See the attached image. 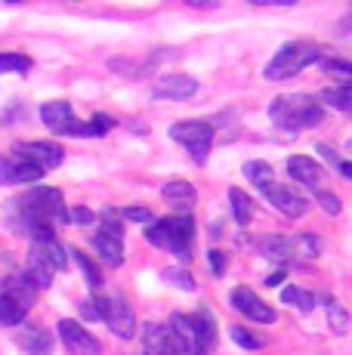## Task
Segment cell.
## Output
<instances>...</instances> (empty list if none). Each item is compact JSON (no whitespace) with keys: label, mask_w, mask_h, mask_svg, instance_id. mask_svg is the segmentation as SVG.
<instances>
[{"label":"cell","mask_w":352,"mask_h":355,"mask_svg":"<svg viewBox=\"0 0 352 355\" xmlns=\"http://www.w3.org/2000/svg\"><path fill=\"white\" fill-rule=\"evenodd\" d=\"M269 118L284 133H300V130H313L324 121V108L313 96H275L269 102Z\"/></svg>","instance_id":"6da1fadb"},{"label":"cell","mask_w":352,"mask_h":355,"mask_svg":"<svg viewBox=\"0 0 352 355\" xmlns=\"http://www.w3.org/2000/svg\"><path fill=\"white\" fill-rule=\"evenodd\" d=\"M170 331L176 334V340H179L182 355H211L213 343H216V324L207 309L195 312V315L176 312L170 318Z\"/></svg>","instance_id":"7a4b0ae2"},{"label":"cell","mask_w":352,"mask_h":355,"mask_svg":"<svg viewBox=\"0 0 352 355\" xmlns=\"http://www.w3.org/2000/svg\"><path fill=\"white\" fill-rule=\"evenodd\" d=\"M148 244L167 250L179 259H192V241H195V223L192 216H167L146 226Z\"/></svg>","instance_id":"3957f363"},{"label":"cell","mask_w":352,"mask_h":355,"mask_svg":"<svg viewBox=\"0 0 352 355\" xmlns=\"http://www.w3.org/2000/svg\"><path fill=\"white\" fill-rule=\"evenodd\" d=\"M318 59H322V50H318V44H313V40H290V44H284L281 50L272 56V62L266 65L263 78H266V80L297 78L303 68H309L313 62H318Z\"/></svg>","instance_id":"277c9868"},{"label":"cell","mask_w":352,"mask_h":355,"mask_svg":"<svg viewBox=\"0 0 352 355\" xmlns=\"http://www.w3.org/2000/svg\"><path fill=\"white\" fill-rule=\"evenodd\" d=\"M170 139L188 148L195 164H204L213 146V124L211 121H176L170 124Z\"/></svg>","instance_id":"5b68a950"},{"label":"cell","mask_w":352,"mask_h":355,"mask_svg":"<svg viewBox=\"0 0 352 355\" xmlns=\"http://www.w3.org/2000/svg\"><path fill=\"white\" fill-rule=\"evenodd\" d=\"M93 306H96L103 324H108V331L121 340H130L137 334V318H133V309L121 293H112V297H93Z\"/></svg>","instance_id":"8992f818"},{"label":"cell","mask_w":352,"mask_h":355,"mask_svg":"<svg viewBox=\"0 0 352 355\" xmlns=\"http://www.w3.org/2000/svg\"><path fill=\"white\" fill-rule=\"evenodd\" d=\"M93 244H96L99 257L105 259V266L118 269V266L124 263V223L114 220L112 210L105 214V223L99 226L96 235H93Z\"/></svg>","instance_id":"52a82bcc"},{"label":"cell","mask_w":352,"mask_h":355,"mask_svg":"<svg viewBox=\"0 0 352 355\" xmlns=\"http://www.w3.org/2000/svg\"><path fill=\"white\" fill-rule=\"evenodd\" d=\"M40 121L46 124V130L56 136H84L87 133V124H80L74 118L71 105L65 99H56V102H46L40 105Z\"/></svg>","instance_id":"ba28073f"},{"label":"cell","mask_w":352,"mask_h":355,"mask_svg":"<svg viewBox=\"0 0 352 355\" xmlns=\"http://www.w3.org/2000/svg\"><path fill=\"white\" fill-rule=\"evenodd\" d=\"M12 158L28 161L40 170H53L65 161V152L56 142H16V146H12Z\"/></svg>","instance_id":"9c48e42d"},{"label":"cell","mask_w":352,"mask_h":355,"mask_svg":"<svg viewBox=\"0 0 352 355\" xmlns=\"http://www.w3.org/2000/svg\"><path fill=\"white\" fill-rule=\"evenodd\" d=\"M59 340H62V346L71 355H99V352H103L99 340L93 337L87 327H80L78 322H71V318H62V322H59Z\"/></svg>","instance_id":"30bf717a"},{"label":"cell","mask_w":352,"mask_h":355,"mask_svg":"<svg viewBox=\"0 0 352 355\" xmlns=\"http://www.w3.org/2000/svg\"><path fill=\"white\" fill-rule=\"evenodd\" d=\"M198 93V80L192 74H164V78L155 80L152 96L164 99V102H186Z\"/></svg>","instance_id":"8fae6325"},{"label":"cell","mask_w":352,"mask_h":355,"mask_svg":"<svg viewBox=\"0 0 352 355\" xmlns=\"http://www.w3.org/2000/svg\"><path fill=\"white\" fill-rule=\"evenodd\" d=\"M229 303H232L245 318H250V322H256V324H272L275 322L272 306L263 303L250 288H235L232 293H229Z\"/></svg>","instance_id":"7c38bea8"},{"label":"cell","mask_w":352,"mask_h":355,"mask_svg":"<svg viewBox=\"0 0 352 355\" xmlns=\"http://www.w3.org/2000/svg\"><path fill=\"white\" fill-rule=\"evenodd\" d=\"M263 195L269 198V204H272L275 210H281V214L290 216V220H297V216H303L309 210V201L290 186H275L272 182L269 189H263Z\"/></svg>","instance_id":"4fadbf2b"},{"label":"cell","mask_w":352,"mask_h":355,"mask_svg":"<svg viewBox=\"0 0 352 355\" xmlns=\"http://www.w3.org/2000/svg\"><path fill=\"white\" fill-rule=\"evenodd\" d=\"M44 176V170L35 167L28 161H19V158H6L0 155V186H28V182H37Z\"/></svg>","instance_id":"5bb4252c"},{"label":"cell","mask_w":352,"mask_h":355,"mask_svg":"<svg viewBox=\"0 0 352 355\" xmlns=\"http://www.w3.org/2000/svg\"><path fill=\"white\" fill-rule=\"evenodd\" d=\"M142 337H146V349H148V355H182L179 340H176V334H173L167 324H155V322H148V324H146V331H142Z\"/></svg>","instance_id":"9a60e30c"},{"label":"cell","mask_w":352,"mask_h":355,"mask_svg":"<svg viewBox=\"0 0 352 355\" xmlns=\"http://www.w3.org/2000/svg\"><path fill=\"white\" fill-rule=\"evenodd\" d=\"M161 198H164V204L170 210H176V216H188V210L195 207V186L186 180H173L167 182L164 189H161Z\"/></svg>","instance_id":"2e32d148"},{"label":"cell","mask_w":352,"mask_h":355,"mask_svg":"<svg viewBox=\"0 0 352 355\" xmlns=\"http://www.w3.org/2000/svg\"><path fill=\"white\" fill-rule=\"evenodd\" d=\"M288 173H290V180L303 182L306 189H318V182H322V167L313 158H306V155H290Z\"/></svg>","instance_id":"e0dca14e"},{"label":"cell","mask_w":352,"mask_h":355,"mask_svg":"<svg viewBox=\"0 0 352 355\" xmlns=\"http://www.w3.org/2000/svg\"><path fill=\"white\" fill-rule=\"evenodd\" d=\"M0 293H3V297H10V300H16V303H22L25 309H31V306H35V293H37V288L35 284L28 282V278L25 275H10V278H3V282H0Z\"/></svg>","instance_id":"ac0fdd59"},{"label":"cell","mask_w":352,"mask_h":355,"mask_svg":"<svg viewBox=\"0 0 352 355\" xmlns=\"http://www.w3.org/2000/svg\"><path fill=\"white\" fill-rule=\"evenodd\" d=\"M254 244H256V250L269 259H279V263L294 259V241H290L288 235H260Z\"/></svg>","instance_id":"d6986e66"},{"label":"cell","mask_w":352,"mask_h":355,"mask_svg":"<svg viewBox=\"0 0 352 355\" xmlns=\"http://www.w3.org/2000/svg\"><path fill=\"white\" fill-rule=\"evenodd\" d=\"M31 254H37L46 266H50L53 272H62V269H65V263H69V257H65V248H62L59 241H40V244H31Z\"/></svg>","instance_id":"ffe728a7"},{"label":"cell","mask_w":352,"mask_h":355,"mask_svg":"<svg viewBox=\"0 0 352 355\" xmlns=\"http://www.w3.org/2000/svg\"><path fill=\"white\" fill-rule=\"evenodd\" d=\"M22 349L25 355H50L53 352V337L40 327H28L22 334Z\"/></svg>","instance_id":"44dd1931"},{"label":"cell","mask_w":352,"mask_h":355,"mask_svg":"<svg viewBox=\"0 0 352 355\" xmlns=\"http://www.w3.org/2000/svg\"><path fill=\"white\" fill-rule=\"evenodd\" d=\"M322 102L331 108H337V112H349L352 108V87L349 80H343L340 87H328V90H322Z\"/></svg>","instance_id":"7402d4cb"},{"label":"cell","mask_w":352,"mask_h":355,"mask_svg":"<svg viewBox=\"0 0 352 355\" xmlns=\"http://www.w3.org/2000/svg\"><path fill=\"white\" fill-rule=\"evenodd\" d=\"M229 204H232V216L238 226H247L250 214H254V198H247L241 189H229Z\"/></svg>","instance_id":"603a6c76"},{"label":"cell","mask_w":352,"mask_h":355,"mask_svg":"<svg viewBox=\"0 0 352 355\" xmlns=\"http://www.w3.org/2000/svg\"><path fill=\"white\" fill-rule=\"evenodd\" d=\"M241 170H245V176H247L250 182H254L256 189H260V192L272 186V176H275V173H272V167H269L266 161H247Z\"/></svg>","instance_id":"cb8c5ba5"},{"label":"cell","mask_w":352,"mask_h":355,"mask_svg":"<svg viewBox=\"0 0 352 355\" xmlns=\"http://www.w3.org/2000/svg\"><path fill=\"white\" fill-rule=\"evenodd\" d=\"M290 241H294V259H315L324 248V241L318 235H297Z\"/></svg>","instance_id":"d4e9b609"},{"label":"cell","mask_w":352,"mask_h":355,"mask_svg":"<svg viewBox=\"0 0 352 355\" xmlns=\"http://www.w3.org/2000/svg\"><path fill=\"white\" fill-rule=\"evenodd\" d=\"M25 315H28V309H25L22 303H16V300H10V297L0 293V324H6V327L22 324Z\"/></svg>","instance_id":"484cf974"},{"label":"cell","mask_w":352,"mask_h":355,"mask_svg":"<svg viewBox=\"0 0 352 355\" xmlns=\"http://www.w3.org/2000/svg\"><path fill=\"white\" fill-rule=\"evenodd\" d=\"M74 263H78V269L80 272H84V278H87V284H90V288L93 291H96L99 288V284H103V269H99V266L96 263H93V259L90 257H87V254H80V250H74Z\"/></svg>","instance_id":"4316f807"},{"label":"cell","mask_w":352,"mask_h":355,"mask_svg":"<svg viewBox=\"0 0 352 355\" xmlns=\"http://www.w3.org/2000/svg\"><path fill=\"white\" fill-rule=\"evenodd\" d=\"M281 300L288 306H294V309H300V312H309L315 306V293H309V291H303V288H284L281 291Z\"/></svg>","instance_id":"83f0119b"},{"label":"cell","mask_w":352,"mask_h":355,"mask_svg":"<svg viewBox=\"0 0 352 355\" xmlns=\"http://www.w3.org/2000/svg\"><path fill=\"white\" fill-rule=\"evenodd\" d=\"M28 68H31V56H25V53H0V71L25 74Z\"/></svg>","instance_id":"f1b7e54d"},{"label":"cell","mask_w":352,"mask_h":355,"mask_svg":"<svg viewBox=\"0 0 352 355\" xmlns=\"http://www.w3.org/2000/svg\"><path fill=\"white\" fill-rule=\"evenodd\" d=\"M324 309H328V324H331V331H334V334H346V331H349V315H346V309H340L337 303L324 306Z\"/></svg>","instance_id":"f546056e"},{"label":"cell","mask_w":352,"mask_h":355,"mask_svg":"<svg viewBox=\"0 0 352 355\" xmlns=\"http://www.w3.org/2000/svg\"><path fill=\"white\" fill-rule=\"evenodd\" d=\"M161 278H164L167 284H173V288H182V291H195V282L188 272H179V269H164L161 272Z\"/></svg>","instance_id":"4dcf8cb0"},{"label":"cell","mask_w":352,"mask_h":355,"mask_svg":"<svg viewBox=\"0 0 352 355\" xmlns=\"http://www.w3.org/2000/svg\"><path fill=\"white\" fill-rule=\"evenodd\" d=\"M315 201H318V207H322L324 210V214H331V216H337V214H340V198H337L334 192H324V189H318V192H315Z\"/></svg>","instance_id":"1f68e13d"},{"label":"cell","mask_w":352,"mask_h":355,"mask_svg":"<svg viewBox=\"0 0 352 355\" xmlns=\"http://www.w3.org/2000/svg\"><path fill=\"white\" fill-rule=\"evenodd\" d=\"M232 340L241 346V349H263V340L254 337V334L245 331V327H232Z\"/></svg>","instance_id":"d6a6232c"},{"label":"cell","mask_w":352,"mask_h":355,"mask_svg":"<svg viewBox=\"0 0 352 355\" xmlns=\"http://www.w3.org/2000/svg\"><path fill=\"white\" fill-rule=\"evenodd\" d=\"M318 65H322L328 74H340L343 80H349V74H352V65L346 59H318Z\"/></svg>","instance_id":"836d02e7"},{"label":"cell","mask_w":352,"mask_h":355,"mask_svg":"<svg viewBox=\"0 0 352 355\" xmlns=\"http://www.w3.org/2000/svg\"><path fill=\"white\" fill-rule=\"evenodd\" d=\"M112 127H114V121L108 118V114H96V118L87 124V133H84V136H103V133H108Z\"/></svg>","instance_id":"e575fe53"},{"label":"cell","mask_w":352,"mask_h":355,"mask_svg":"<svg viewBox=\"0 0 352 355\" xmlns=\"http://www.w3.org/2000/svg\"><path fill=\"white\" fill-rule=\"evenodd\" d=\"M315 152H318V158H322V161H328L331 167H337V170L343 167V158L334 152V146H328V142H318V146H315Z\"/></svg>","instance_id":"d590c367"},{"label":"cell","mask_w":352,"mask_h":355,"mask_svg":"<svg viewBox=\"0 0 352 355\" xmlns=\"http://www.w3.org/2000/svg\"><path fill=\"white\" fill-rule=\"evenodd\" d=\"M207 259H211V269H213V275L220 278L222 272H226V266H229V257H226V250H220V248H213L211 254H207Z\"/></svg>","instance_id":"8d00e7d4"},{"label":"cell","mask_w":352,"mask_h":355,"mask_svg":"<svg viewBox=\"0 0 352 355\" xmlns=\"http://www.w3.org/2000/svg\"><path fill=\"white\" fill-rule=\"evenodd\" d=\"M124 220L148 226V223H155V216H152V210H146V207H127V210H124Z\"/></svg>","instance_id":"74e56055"},{"label":"cell","mask_w":352,"mask_h":355,"mask_svg":"<svg viewBox=\"0 0 352 355\" xmlns=\"http://www.w3.org/2000/svg\"><path fill=\"white\" fill-rule=\"evenodd\" d=\"M69 223L87 226V223H93V210L90 207H69Z\"/></svg>","instance_id":"f35d334b"},{"label":"cell","mask_w":352,"mask_h":355,"mask_svg":"<svg viewBox=\"0 0 352 355\" xmlns=\"http://www.w3.org/2000/svg\"><path fill=\"white\" fill-rule=\"evenodd\" d=\"M80 315H84L87 322H103V318H99V312H96V306H93V303H84V306H80Z\"/></svg>","instance_id":"ab89813d"},{"label":"cell","mask_w":352,"mask_h":355,"mask_svg":"<svg viewBox=\"0 0 352 355\" xmlns=\"http://www.w3.org/2000/svg\"><path fill=\"white\" fill-rule=\"evenodd\" d=\"M288 278V269H279V272H272V275L266 278V288H279V284Z\"/></svg>","instance_id":"60d3db41"},{"label":"cell","mask_w":352,"mask_h":355,"mask_svg":"<svg viewBox=\"0 0 352 355\" xmlns=\"http://www.w3.org/2000/svg\"><path fill=\"white\" fill-rule=\"evenodd\" d=\"M340 176H346V180L352 176V164H349V161H343V167H340Z\"/></svg>","instance_id":"b9f144b4"}]
</instances>
